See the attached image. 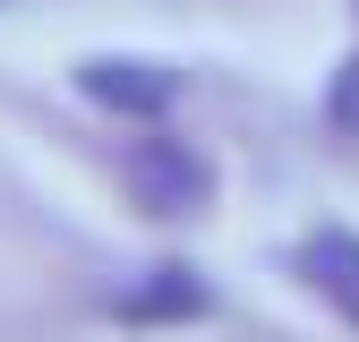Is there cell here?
Instances as JSON below:
<instances>
[{"label":"cell","mask_w":359,"mask_h":342,"mask_svg":"<svg viewBox=\"0 0 359 342\" xmlns=\"http://www.w3.org/2000/svg\"><path fill=\"white\" fill-rule=\"evenodd\" d=\"M120 180H128V197H137L146 214L180 223V214H205V197H214V163H205L189 137H128Z\"/></svg>","instance_id":"cell-1"},{"label":"cell","mask_w":359,"mask_h":342,"mask_svg":"<svg viewBox=\"0 0 359 342\" xmlns=\"http://www.w3.org/2000/svg\"><path fill=\"white\" fill-rule=\"evenodd\" d=\"M77 86H86L103 111H137V120L171 111V95H180V77H171V69H154V60H86V69H77Z\"/></svg>","instance_id":"cell-3"},{"label":"cell","mask_w":359,"mask_h":342,"mask_svg":"<svg viewBox=\"0 0 359 342\" xmlns=\"http://www.w3.org/2000/svg\"><path fill=\"white\" fill-rule=\"evenodd\" d=\"M325 120L359 137V60H342V69H334V86H325Z\"/></svg>","instance_id":"cell-5"},{"label":"cell","mask_w":359,"mask_h":342,"mask_svg":"<svg viewBox=\"0 0 359 342\" xmlns=\"http://www.w3.org/2000/svg\"><path fill=\"white\" fill-rule=\"evenodd\" d=\"M120 317H137V325H154V317H205L197 266H154L137 291H120Z\"/></svg>","instance_id":"cell-4"},{"label":"cell","mask_w":359,"mask_h":342,"mask_svg":"<svg viewBox=\"0 0 359 342\" xmlns=\"http://www.w3.org/2000/svg\"><path fill=\"white\" fill-rule=\"evenodd\" d=\"M291 266H299V282L317 291V299H325V308H334L342 325H359V231H342V223H317V231L299 240V256H291Z\"/></svg>","instance_id":"cell-2"}]
</instances>
